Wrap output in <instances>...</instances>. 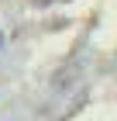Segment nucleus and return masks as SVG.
<instances>
[{
  "label": "nucleus",
  "instance_id": "1",
  "mask_svg": "<svg viewBox=\"0 0 117 121\" xmlns=\"http://www.w3.org/2000/svg\"><path fill=\"white\" fill-rule=\"evenodd\" d=\"M0 45H4V35H0Z\"/></svg>",
  "mask_w": 117,
  "mask_h": 121
}]
</instances>
